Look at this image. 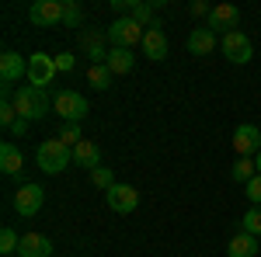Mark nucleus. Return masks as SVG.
<instances>
[{
    "mask_svg": "<svg viewBox=\"0 0 261 257\" xmlns=\"http://www.w3.org/2000/svg\"><path fill=\"white\" fill-rule=\"evenodd\" d=\"M18 122V108H14V98L11 94H4V101H0V125L4 129H11Z\"/></svg>",
    "mask_w": 261,
    "mask_h": 257,
    "instance_id": "obj_26",
    "label": "nucleus"
},
{
    "mask_svg": "<svg viewBox=\"0 0 261 257\" xmlns=\"http://www.w3.org/2000/svg\"><path fill=\"white\" fill-rule=\"evenodd\" d=\"M28 125H32V122L18 119V122H14V125H11V129H7V132H11V136H24V132H28Z\"/></svg>",
    "mask_w": 261,
    "mask_h": 257,
    "instance_id": "obj_32",
    "label": "nucleus"
},
{
    "mask_svg": "<svg viewBox=\"0 0 261 257\" xmlns=\"http://www.w3.org/2000/svg\"><path fill=\"white\" fill-rule=\"evenodd\" d=\"M133 63H136V56H133V49H108V60H105V66L115 73V77H122V73H133Z\"/></svg>",
    "mask_w": 261,
    "mask_h": 257,
    "instance_id": "obj_19",
    "label": "nucleus"
},
{
    "mask_svg": "<svg viewBox=\"0 0 261 257\" xmlns=\"http://www.w3.org/2000/svg\"><path fill=\"white\" fill-rule=\"evenodd\" d=\"M220 52H223L230 63H237V66H244V63L254 60V45H251V39H247L244 32H230V35H223Z\"/></svg>",
    "mask_w": 261,
    "mask_h": 257,
    "instance_id": "obj_5",
    "label": "nucleus"
},
{
    "mask_svg": "<svg viewBox=\"0 0 261 257\" xmlns=\"http://www.w3.org/2000/svg\"><path fill=\"white\" fill-rule=\"evenodd\" d=\"M21 167H24L21 146H14V142H0V170H4L7 178H14V174H21Z\"/></svg>",
    "mask_w": 261,
    "mask_h": 257,
    "instance_id": "obj_16",
    "label": "nucleus"
},
{
    "mask_svg": "<svg viewBox=\"0 0 261 257\" xmlns=\"http://www.w3.org/2000/svg\"><path fill=\"white\" fill-rule=\"evenodd\" d=\"M18 247H21V237L11 226H4L0 230V254H18Z\"/></svg>",
    "mask_w": 261,
    "mask_h": 257,
    "instance_id": "obj_27",
    "label": "nucleus"
},
{
    "mask_svg": "<svg viewBox=\"0 0 261 257\" xmlns=\"http://www.w3.org/2000/svg\"><path fill=\"white\" fill-rule=\"evenodd\" d=\"M143 56H146V60H167V35H164V28H161V21H157V24H150V28H146V35H143Z\"/></svg>",
    "mask_w": 261,
    "mask_h": 257,
    "instance_id": "obj_12",
    "label": "nucleus"
},
{
    "mask_svg": "<svg viewBox=\"0 0 261 257\" xmlns=\"http://www.w3.org/2000/svg\"><path fill=\"white\" fill-rule=\"evenodd\" d=\"M63 142V146H70V150H73V146H81L84 142V136H81V125H77V122H63V129H60V136H56Z\"/></svg>",
    "mask_w": 261,
    "mask_h": 257,
    "instance_id": "obj_23",
    "label": "nucleus"
},
{
    "mask_svg": "<svg viewBox=\"0 0 261 257\" xmlns=\"http://www.w3.org/2000/svg\"><path fill=\"white\" fill-rule=\"evenodd\" d=\"M254 167H258V174H261V150H258V157H254Z\"/></svg>",
    "mask_w": 261,
    "mask_h": 257,
    "instance_id": "obj_33",
    "label": "nucleus"
},
{
    "mask_svg": "<svg viewBox=\"0 0 261 257\" xmlns=\"http://www.w3.org/2000/svg\"><path fill=\"white\" fill-rule=\"evenodd\" d=\"M244 233L261 237V205H251V209L244 212Z\"/></svg>",
    "mask_w": 261,
    "mask_h": 257,
    "instance_id": "obj_25",
    "label": "nucleus"
},
{
    "mask_svg": "<svg viewBox=\"0 0 261 257\" xmlns=\"http://www.w3.org/2000/svg\"><path fill=\"white\" fill-rule=\"evenodd\" d=\"M91 181L98 184L101 191H108L112 184H119V181H115V174H112V167H98V170H91Z\"/></svg>",
    "mask_w": 261,
    "mask_h": 257,
    "instance_id": "obj_28",
    "label": "nucleus"
},
{
    "mask_svg": "<svg viewBox=\"0 0 261 257\" xmlns=\"http://www.w3.org/2000/svg\"><path fill=\"white\" fill-rule=\"evenodd\" d=\"M105 202H108V209H112V212L125 216V212H133V209L140 205V191H136V188H129V184H112V188L105 191Z\"/></svg>",
    "mask_w": 261,
    "mask_h": 257,
    "instance_id": "obj_9",
    "label": "nucleus"
},
{
    "mask_svg": "<svg viewBox=\"0 0 261 257\" xmlns=\"http://www.w3.org/2000/svg\"><path fill=\"white\" fill-rule=\"evenodd\" d=\"M112 77H115V73H112L105 63H94V66L87 70V83H91L94 91H108V87H112Z\"/></svg>",
    "mask_w": 261,
    "mask_h": 257,
    "instance_id": "obj_22",
    "label": "nucleus"
},
{
    "mask_svg": "<svg viewBox=\"0 0 261 257\" xmlns=\"http://www.w3.org/2000/svg\"><path fill=\"white\" fill-rule=\"evenodd\" d=\"M73 163H77V167H87V170H98V167H105V163H101V150H98V142L84 139L81 146H73Z\"/></svg>",
    "mask_w": 261,
    "mask_h": 257,
    "instance_id": "obj_17",
    "label": "nucleus"
},
{
    "mask_svg": "<svg viewBox=\"0 0 261 257\" xmlns=\"http://www.w3.org/2000/svg\"><path fill=\"white\" fill-rule=\"evenodd\" d=\"M233 150H237L241 157H258V150H261V129L254 125V122L237 125V132H233Z\"/></svg>",
    "mask_w": 261,
    "mask_h": 257,
    "instance_id": "obj_11",
    "label": "nucleus"
},
{
    "mask_svg": "<svg viewBox=\"0 0 261 257\" xmlns=\"http://www.w3.org/2000/svg\"><path fill=\"white\" fill-rule=\"evenodd\" d=\"M105 35H108V42H112L115 49H133L136 42H143L146 28H143V24H136L133 18H115L108 28H105Z\"/></svg>",
    "mask_w": 261,
    "mask_h": 257,
    "instance_id": "obj_4",
    "label": "nucleus"
},
{
    "mask_svg": "<svg viewBox=\"0 0 261 257\" xmlns=\"http://www.w3.org/2000/svg\"><path fill=\"white\" fill-rule=\"evenodd\" d=\"M42 202H45L42 184H21L18 191H14V212L18 216H35L42 209Z\"/></svg>",
    "mask_w": 261,
    "mask_h": 257,
    "instance_id": "obj_10",
    "label": "nucleus"
},
{
    "mask_svg": "<svg viewBox=\"0 0 261 257\" xmlns=\"http://www.w3.org/2000/svg\"><path fill=\"white\" fill-rule=\"evenodd\" d=\"M153 11H157L153 4H146V0H133V4H129V14H125V18H133L136 24H143V28H150V24H157V18H153Z\"/></svg>",
    "mask_w": 261,
    "mask_h": 257,
    "instance_id": "obj_20",
    "label": "nucleus"
},
{
    "mask_svg": "<svg viewBox=\"0 0 261 257\" xmlns=\"http://www.w3.org/2000/svg\"><path fill=\"white\" fill-rule=\"evenodd\" d=\"M53 111H56L63 122H77V125H81L91 108H87V98L77 94V91H56V94H53Z\"/></svg>",
    "mask_w": 261,
    "mask_h": 257,
    "instance_id": "obj_3",
    "label": "nucleus"
},
{
    "mask_svg": "<svg viewBox=\"0 0 261 257\" xmlns=\"http://www.w3.org/2000/svg\"><path fill=\"white\" fill-rule=\"evenodd\" d=\"M188 11H192L195 18H209V11H213V7H209L205 0H192V4H188Z\"/></svg>",
    "mask_w": 261,
    "mask_h": 257,
    "instance_id": "obj_31",
    "label": "nucleus"
},
{
    "mask_svg": "<svg viewBox=\"0 0 261 257\" xmlns=\"http://www.w3.org/2000/svg\"><path fill=\"white\" fill-rule=\"evenodd\" d=\"M18 254L21 257H49V254H53V240L42 237V233H24V237H21Z\"/></svg>",
    "mask_w": 261,
    "mask_h": 257,
    "instance_id": "obj_15",
    "label": "nucleus"
},
{
    "mask_svg": "<svg viewBox=\"0 0 261 257\" xmlns=\"http://www.w3.org/2000/svg\"><path fill=\"white\" fill-rule=\"evenodd\" d=\"M28 21L39 24V28L63 24V0H35V4L28 7Z\"/></svg>",
    "mask_w": 261,
    "mask_h": 257,
    "instance_id": "obj_8",
    "label": "nucleus"
},
{
    "mask_svg": "<svg viewBox=\"0 0 261 257\" xmlns=\"http://www.w3.org/2000/svg\"><path fill=\"white\" fill-rule=\"evenodd\" d=\"M60 70H56V56H45V52H32L28 56V83L32 87H42L45 91V83H53Z\"/></svg>",
    "mask_w": 261,
    "mask_h": 257,
    "instance_id": "obj_6",
    "label": "nucleus"
},
{
    "mask_svg": "<svg viewBox=\"0 0 261 257\" xmlns=\"http://www.w3.org/2000/svg\"><path fill=\"white\" fill-rule=\"evenodd\" d=\"M14 108H18V119L24 122H39L49 115V94L42 91V87H32V83H24L14 91Z\"/></svg>",
    "mask_w": 261,
    "mask_h": 257,
    "instance_id": "obj_1",
    "label": "nucleus"
},
{
    "mask_svg": "<svg viewBox=\"0 0 261 257\" xmlns=\"http://www.w3.org/2000/svg\"><path fill=\"white\" fill-rule=\"evenodd\" d=\"M21 77H28V60H21L14 49H7L0 56V80L4 83H18Z\"/></svg>",
    "mask_w": 261,
    "mask_h": 257,
    "instance_id": "obj_13",
    "label": "nucleus"
},
{
    "mask_svg": "<svg viewBox=\"0 0 261 257\" xmlns=\"http://www.w3.org/2000/svg\"><path fill=\"white\" fill-rule=\"evenodd\" d=\"M226 257H258V237L251 233H237V237L226 243Z\"/></svg>",
    "mask_w": 261,
    "mask_h": 257,
    "instance_id": "obj_18",
    "label": "nucleus"
},
{
    "mask_svg": "<svg viewBox=\"0 0 261 257\" xmlns=\"http://www.w3.org/2000/svg\"><path fill=\"white\" fill-rule=\"evenodd\" d=\"M244 195L251 198V205H261V174L254 181H247V184H244Z\"/></svg>",
    "mask_w": 261,
    "mask_h": 257,
    "instance_id": "obj_29",
    "label": "nucleus"
},
{
    "mask_svg": "<svg viewBox=\"0 0 261 257\" xmlns=\"http://www.w3.org/2000/svg\"><path fill=\"white\" fill-rule=\"evenodd\" d=\"M230 178L237 181V184H247V181L258 178V167H254V157H237L233 163V170H230Z\"/></svg>",
    "mask_w": 261,
    "mask_h": 257,
    "instance_id": "obj_21",
    "label": "nucleus"
},
{
    "mask_svg": "<svg viewBox=\"0 0 261 257\" xmlns=\"http://www.w3.org/2000/svg\"><path fill=\"white\" fill-rule=\"evenodd\" d=\"M81 21H84L81 4L77 0H63V24L66 28H81Z\"/></svg>",
    "mask_w": 261,
    "mask_h": 257,
    "instance_id": "obj_24",
    "label": "nucleus"
},
{
    "mask_svg": "<svg viewBox=\"0 0 261 257\" xmlns=\"http://www.w3.org/2000/svg\"><path fill=\"white\" fill-rule=\"evenodd\" d=\"M35 160H39V170H45V174H63L73 163V150L63 146L60 139H45L35 150Z\"/></svg>",
    "mask_w": 261,
    "mask_h": 257,
    "instance_id": "obj_2",
    "label": "nucleus"
},
{
    "mask_svg": "<svg viewBox=\"0 0 261 257\" xmlns=\"http://www.w3.org/2000/svg\"><path fill=\"white\" fill-rule=\"evenodd\" d=\"M188 52H192V56H209V52H216V32H209V28H192V32H188Z\"/></svg>",
    "mask_w": 261,
    "mask_h": 257,
    "instance_id": "obj_14",
    "label": "nucleus"
},
{
    "mask_svg": "<svg viewBox=\"0 0 261 257\" xmlns=\"http://www.w3.org/2000/svg\"><path fill=\"white\" fill-rule=\"evenodd\" d=\"M209 32H223V35H230V32H241V11L233 7V4H216L213 11H209V24H205Z\"/></svg>",
    "mask_w": 261,
    "mask_h": 257,
    "instance_id": "obj_7",
    "label": "nucleus"
},
{
    "mask_svg": "<svg viewBox=\"0 0 261 257\" xmlns=\"http://www.w3.org/2000/svg\"><path fill=\"white\" fill-rule=\"evenodd\" d=\"M73 52H60V56H56V70H60V73H70V70H73Z\"/></svg>",
    "mask_w": 261,
    "mask_h": 257,
    "instance_id": "obj_30",
    "label": "nucleus"
}]
</instances>
